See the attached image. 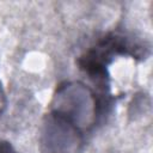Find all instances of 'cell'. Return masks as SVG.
Instances as JSON below:
<instances>
[{
	"mask_svg": "<svg viewBox=\"0 0 153 153\" xmlns=\"http://www.w3.org/2000/svg\"><path fill=\"white\" fill-rule=\"evenodd\" d=\"M50 105V112L65 118L82 133L93 128L99 116L96 93L81 81H67L57 86Z\"/></svg>",
	"mask_w": 153,
	"mask_h": 153,
	"instance_id": "cell-1",
	"label": "cell"
},
{
	"mask_svg": "<svg viewBox=\"0 0 153 153\" xmlns=\"http://www.w3.org/2000/svg\"><path fill=\"white\" fill-rule=\"evenodd\" d=\"M82 134L65 118L49 112L41 128V153H78L82 143Z\"/></svg>",
	"mask_w": 153,
	"mask_h": 153,
	"instance_id": "cell-2",
	"label": "cell"
},
{
	"mask_svg": "<svg viewBox=\"0 0 153 153\" xmlns=\"http://www.w3.org/2000/svg\"><path fill=\"white\" fill-rule=\"evenodd\" d=\"M0 153H17V152L8 142L0 141Z\"/></svg>",
	"mask_w": 153,
	"mask_h": 153,
	"instance_id": "cell-3",
	"label": "cell"
},
{
	"mask_svg": "<svg viewBox=\"0 0 153 153\" xmlns=\"http://www.w3.org/2000/svg\"><path fill=\"white\" fill-rule=\"evenodd\" d=\"M5 104H6L5 93H4V91H2V87H1V84H0V114H1V111L4 110V108H5Z\"/></svg>",
	"mask_w": 153,
	"mask_h": 153,
	"instance_id": "cell-4",
	"label": "cell"
}]
</instances>
